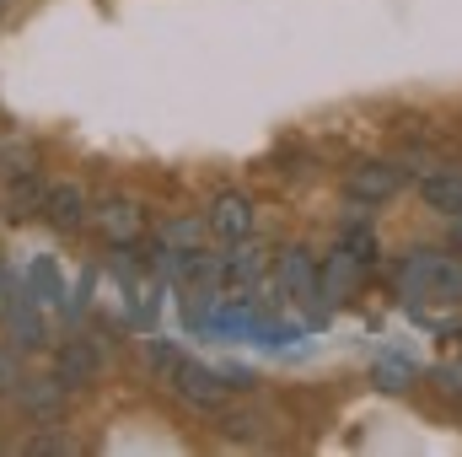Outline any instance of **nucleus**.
I'll return each instance as SVG.
<instances>
[{
    "instance_id": "obj_1",
    "label": "nucleus",
    "mask_w": 462,
    "mask_h": 457,
    "mask_svg": "<svg viewBox=\"0 0 462 457\" xmlns=\"http://www.w3.org/2000/svg\"><path fill=\"white\" fill-rule=\"evenodd\" d=\"M398 291L425 307V302H462V258L452 253H409L398 264Z\"/></svg>"
},
{
    "instance_id": "obj_2",
    "label": "nucleus",
    "mask_w": 462,
    "mask_h": 457,
    "mask_svg": "<svg viewBox=\"0 0 462 457\" xmlns=\"http://www.w3.org/2000/svg\"><path fill=\"white\" fill-rule=\"evenodd\" d=\"M0 323H5V334H11V344H16L22 355L49 350L43 302L27 291V280H16V275H5V269H0Z\"/></svg>"
},
{
    "instance_id": "obj_3",
    "label": "nucleus",
    "mask_w": 462,
    "mask_h": 457,
    "mask_svg": "<svg viewBox=\"0 0 462 457\" xmlns=\"http://www.w3.org/2000/svg\"><path fill=\"white\" fill-rule=\"evenodd\" d=\"M167 387H172L189 409H210V415H216V409H226V398L236 393L221 366H205V360H194L189 350H183V355H178V366L167 371Z\"/></svg>"
},
{
    "instance_id": "obj_4",
    "label": "nucleus",
    "mask_w": 462,
    "mask_h": 457,
    "mask_svg": "<svg viewBox=\"0 0 462 457\" xmlns=\"http://www.w3.org/2000/svg\"><path fill=\"white\" fill-rule=\"evenodd\" d=\"M274 285L291 296V307H301L307 318H328L323 312V302H318V258L307 253V247H285L280 258H274Z\"/></svg>"
},
{
    "instance_id": "obj_5",
    "label": "nucleus",
    "mask_w": 462,
    "mask_h": 457,
    "mask_svg": "<svg viewBox=\"0 0 462 457\" xmlns=\"http://www.w3.org/2000/svg\"><path fill=\"white\" fill-rule=\"evenodd\" d=\"M360 280H365V264L349 253L345 242L318 264V302H323V312H334V307H345L349 296L360 291Z\"/></svg>"
},
{
    "instance_id": "obj_6",
    "label": "nucleus",
    "mask_w": 462,
    "mask_h": 457,
    "mask_svg": "<svg viewBox=\"0 0 462 457\" xmlns=\"http://www.w3.org/2000/svg\"><path fill=\"white\" fill-rule=\"evenodd\" d=\"M398 189H403V167H393V162H360L345 173V194L355 205H382Z\"/></svg>"
},
{
    "instance_id": "obj_7",
    "label": "nucleus",
    "mask_w": 462,
    "mask_h": 457,
    "mask_svg": "<svg viewBox=\"0 0 462 457\" xmlns=\"http://www.w3.org/2000/svg\"><path fill=\"white\" fill-rule=\"evenodd\" d=\"M92 221H97V231H103L114 247H124V242H134V237L145 231V210H140L134 194H103L97 210H92Z\"/></svg>"
},
{
    "instance_id": "obj_8",
    "label": "nucleus",
    "mask_w": 462,
    "mask_h": 457,
    "mask_svg": "<svg viewBox=\"0 0 462 457\" xmlns=\"http://www.w3.org/2000/svg\"><path fill=\"white\" fill-rule=\"evenodd\" d=\"M97 371H103V350L92 340H65L60 344V355H54V382H60L65 393L97 382Z\"/></svg>"
},
{
    "instance_id": "obj_9",
    "label": "nucleus",
    "mask_w": 462,
    "mask_h": 457,
    "mask_svg": "<svg viewBox=\"0 0 462 457\" xmlns=\"http://www.w3.org/2000/svg\"><path fill=\"white\" fill-rule=\"evenodd\" d=\"M263 269H269V247H263V242H253V237L226 242V253H221V280H226V285L247 291V285L263 280Z\"/></svg>"
},
{
    "instance_id": "obj_10",
    "label": "nucleus",
    "mask_w": 462,
    "mask_h": 457,
    "mask_svg": "<svg viewBox=\"0 0 462 457\" xmlns=\"http://www.w3.org/2000/svg\"><path fill=\"white\" fill-rule=\"evenodd\" d=\"M43 221L60 237H76V231L87 227V194L76 183H49L43 189Z\"/></svg>"
},
{
    "instance_id": "obj_11",
    "label": "nucleus",
    "mask_w": 462,
    "mask_h": 457,
    "mask_svg": "<svg viewBox=\"0 0 462 457\" xmlns=\"http://www.w3.org/2000/svg\"><path fill=\"white\" fill-rule=\"evenodd\" d=\"M205 227L216 231L221 242L253 237V205H247V194H236V189H221V194L210 200V216H205Z\"/></svg>"
},
{
    "instance_id": "obj_12",
    "label": "nucleus",
    "mask_w": 462,
    "mask_h": 457,
    "mask_svg": "<svg viewBox=\"0 0 462 457\" xmlns=\"http://www.w3.org/2000/svg\"><path fill=\"white\" fill-rule=\"evenodd\" d=\"M420 194H425V205L436 210V216H462V173L457 167H430V173H420Z\"/></svg>"
},
{
    "instance_id": "obj_13",
    "label": "nucleus",
    "mask_w": 462,
    "mask_h": 457,
    "mask_svg": "<svg viewBox=\"0 0 462 457\" xmlns=\"http://www.w3.org/2000/svg\"><path fill=\"white\" fill-rule=\"evenodd\" d=\"M43 189H49V183H43L32 167H16L11 183H5V216H11V221L38 216V210H43Z\"/></svg>"
},
{
    "instance_id": "obj_14",
    "label": "nucleus",
    "mask_w": 462,
    "mask_h": 457,
    "mask_svg": "<svg viewBox=\"0 0 462 457\" xmlns=\"http://www.w3.org/2000/svg\"><path fill=\"white\" fill-rule=\"evenodd\" d=\"M60 398H65V387L54 382V377H16V404L32 415V420H60Z\"/></svg>"
},
{
    "instance_id": "obj_15",
    "label": "nucleus",
    "mask_w": 462,
    "mask_h": 457,
    "mask_svg": "<svg viewBox=\"0 0 462 457\" xmlns=\"http://www.w3.org/2000/svg\"><path fill=\"white\" fill-rule=\"evenodd\" d=\"M22 280H27V291H32L43 307H60V302H65V269H60L49 253H38V258L22 269Z\"/></svg>"
},
{
    "instance_id": "obj_16",
    "label": "nucleus",
    "mask_w": 462,
    "mask_h": 457,
    "mask_svg": "<svg viewBox=\"0 0 462 457\" xmlns=\"http://www.w3.org/2000/svg\"><path fill=\"white\" fill-rule=\"evenodd\" d=\"M205 221H194V216H178V221H167L162 227V253H194L199 242H205Z\"/></svg>"
},
{
    "instance_id": "obj_17",
    "label": "nucleus",
    "mask_w": 462,
    "mask_h": 457,
    "mask_svg": "<svg viewBox=\"0 0 462 457\" xmlns=\"http://www.w3.org/2000/svg\"><path fill=\"white\" fill-rule=\"evenodd\" d=\"M178 355H183V350L172 340H145V371H151L156 382H167V371L178 366Z\"/></svg>"
},
{
    "instance_id": "obj_18",
    "label": "nucleus",
    "mask_w": 462,
    "mask_h": 457,
    "mask_svg": "<svg viewBox=\"0 0 462 457\" xmlns=\"http://www.w3.org/2000/svg\"><path fill=\"white\" fill-rule=\"evenodd\" d=\"M420 377V366L409 360V355H387V360H376V382L382 387H409Z\"/></svg>"
},
{
    "instance_id": "obj_19",
    "label": "nucleus",
    "mask_w": 462,
    "mask_h": 457,
    "mask_svg": "<svg viewBox=\"0 0 462 457\" xmlns=\"http://www.w3.org/2000/svg\"><path fill=\"white\" fill-rule=\"evenodd\" d=\"M16 387V344H0V398Z\"/></svg>"
},
{
    "instance_id": "obj_20",
    "label": "nucleus",
    "mask_w": 462,
    "mask_h": 457,
    "mask_svg": "<svg viewBox=\"0 0 462 457\" xmlns=\"http://www.w3.org/2000/svg\"><path fill=\"white\" fill-rule=\"evenodd\" d=\"M32 452H70V442L65 436H43V442H32Z\"/></svg>"
},
{
    "instance_id": "obj_21",
    "label": "nucleus",
    "mask_w": 462,
    "mask_h": 457,
    "mask_svg": "<svg viewBox=\"0 0 462 457\" xmlns=\"http://www.w3.org/2000/svg\"><path fill=\"white\" fill-rule=\"evenodd\" d=\"M5 5H11V0H0V16H5Z\"/></svg>"
}]
</instances>
